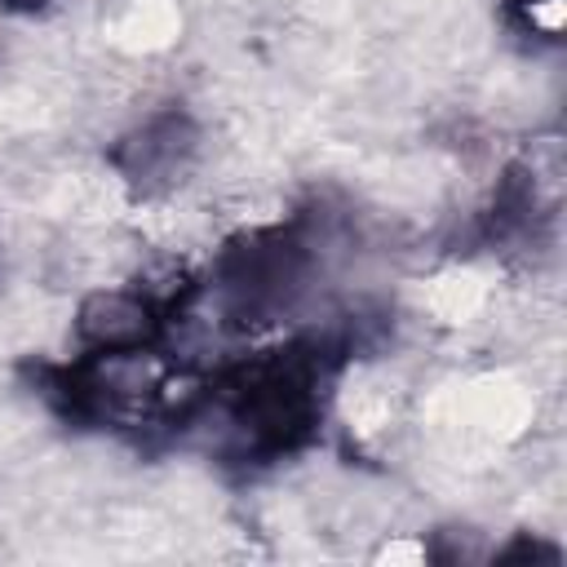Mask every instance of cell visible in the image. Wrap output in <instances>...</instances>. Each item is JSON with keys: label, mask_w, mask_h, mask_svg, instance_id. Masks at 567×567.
<instances>
[{"label": "cell", "mask_w": 567, "mask_h": 567, "mask_svg": "<svg viewBox=\"0 0 567 567\" xmlns=\"http://www.w3.org/2000/svg\"><path fill=\"white\" fill-rule=\"evenodd\" d=\"M505 27L523 40H558L563 35V0H505Z\"/></svg>", "instance_id": "obj_5"}, {"label": "cell", "mask_w": 567, "mask_h": 567, "mask_svg": "<svg viewBox=\"0 0 567 567\" xmlns=\"http://www.w3.org/2000/svg\"><path fill=\"white\" fill-rule=\"evenodd\" d=\"M354 323L297 332L284 346L239 354L204 372L182 434H199L213 461L261 470L310 447L323 430L337 372L354 359Z\"/></svg>", "instance_id": "obj_1"}, {"label": "cell", "mask_w": 567, "mask_h": 567, "mask_svg": "<svg viewBox=\"0 0 567 567\" xmlns=\"http://www.w3.org/2000/svg\"><path fill=\"white\" fill-rule=\"evenodd\" d=\"M44 4H53V0H0L4 13H40Z\"/></svg>", "instance_id": "obj_7"}, {"label": "cell", "mask_w": 567, "mask_h": 567, "mask_svg": "<svg viewBox=\"0 0 567 567\" xmlns=\"http://www.w3.org/2000/svg\"><path fill=\"white\" fill-rule=\"evenodd\" d=\"M554 226V195L532 164H509L496 177L492 204L478 217V239L487 248H540Z\"/></svg>", "instance_id": "obj_4"}, {"label": "cell", "mask_w": 567, "mask_h": 567, "mask_svg": "<svg viewBox=\"0 0 567 567\" xmlns=\"http://www.w3.org/2000/svg\"><path fill=\"white\" fill-rule=\"evenodd\" d=\"M496 558H505V563H509V558H545V563H558V549H554V545H540V540L518 536V540H514V545H505Z\"/></svg>", "instance_id": "obj_6"}, {"label": "cell", "mask_w": 567, "mask_h": 567, "mask_svg": "<svg viewBox=\"0 0 567 567\" xmlns=\"http://www.w3.org/2000/svg\"><path fill=\"white\" fill-rule=\"evenodd\" d=\"M332 221L319 208H301L288 221L244 230L221 244L208 275L195 279L190 310L226 332H261L288 319L328 266Z\"/></svg>", "instance_id": "obj_2"}, {"label": "cell", "mask_w": 567, "mask_h": 567, "mask_svg": "<svg viewBox=\"0 0 567 567\" xmlns=\"http://www.w3.org/2000/svg\"><path fill=\"white\" fill-rule=\"evenodd\" d=\"M195 155H199V124L182 106H164L146 115L137 128H128L106 159L137 195H164L190 173Z\"/></svg>", "instance_id": "obj_3"}]
</instances>
